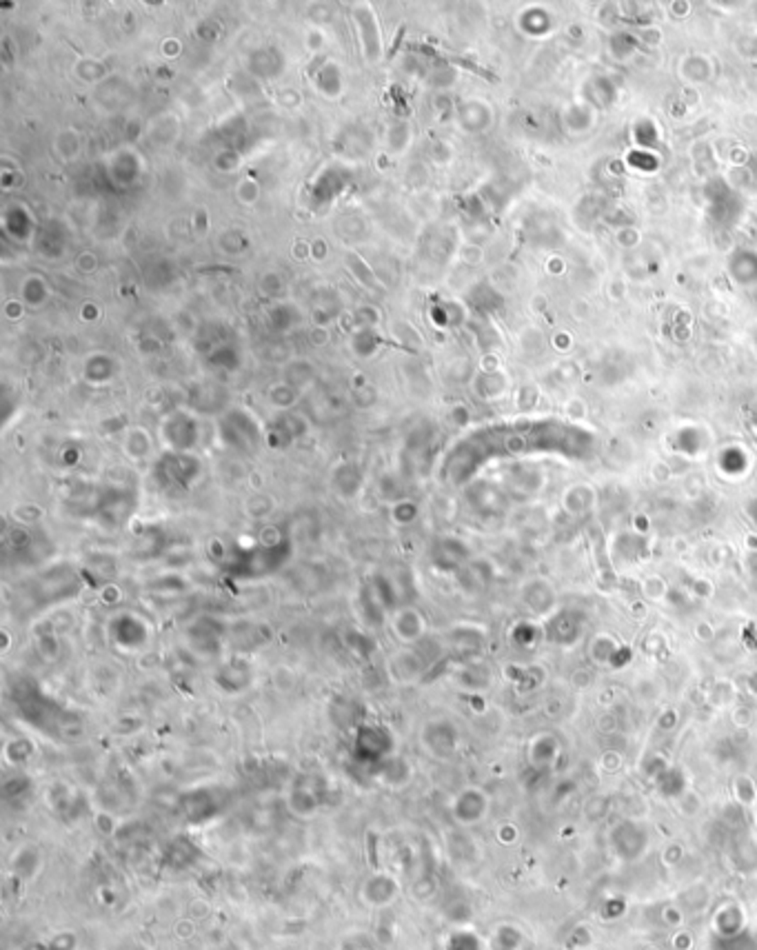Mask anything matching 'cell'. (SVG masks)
<instances>
[{
	"mask_svg": "<svg viewBox=\"0 0 757 950\" xmlns=\"http://www.w3.org/2000/svg\"><path fill=\"white\" fill-rule=\"evenodd\" d=\"M646 844H649L646 828L633 820L619 822L611 830V846L617 853V857H622V859H637L644 853Z\"/></svg>",
	"mask_w": 757,
	"mask_h": 950,
	"instance_id": "cell-1",
	"label": "cell"
},
{
	"mask_svg": "<svg viewBox=\"0 0 757 950\" xmlns=\"http://www.w3.org/2000/svg\"><path fill=\"white\" fill-rule=\"evenodd\" d=\"M453 820H456L460 826H473L478 822H482L489 813V797L486 793L478 786H469L464 791H460L453 799Z\"/></svg>",
	"mask_w": 757,
	"mask_h": 950,
	"instance_id": "cell-2",
	"label": "cell"
},
{
	"mask_svg": "<svg viewBox=\"0 0 757 950\" xmlns=\"http://www.w3.org/2000/svg\"><path fill=\"white\" fill-rule=\"evenodd\" d=\"M400 895V884L398 879L389 873H376L369 877L362 888H360V899L362 904H366L369 908H389Z\"/></svg>",
	"mask_w": 757,
	"mask_h": 950,
	"instance_id": "cell-3",
	"label": "cell"
},
{
	"mask_svg": "<svg viewBox=\"0 0 757 950\" xmlns=\"http://www.w3.org/2000/svg\"><path fill=\"white\" fill-rule=\"evenodd\" d=\"M582 630H584V615L573 609H562L549 620L546 638L553 644L571 646L582 638Z\"/></svg>",
	"mask_w": 757,
	"mask_h": 950,
	"instance_id": "cell-4",
	"label": "cell"
},
{
	"mask_svg": "<svg viewBox=\"0 0 757 950\" xmlns=\"http://www.w3.org/2000/svg\"><path fill=\"white\" fill-rule=\"evenodd\" d=\"M425 746L429 748V753L435 757H451L458 748V730L456 726H451L449 722H431L429 726H425V735H422Z\"/></svg>",
	"mask_w": 757,
	"mask_h": 950,
	"instance_id": "cell-5",
	"label": "cell"
},
{
	"mask_svg": "<svg viewBox=\"0 0 757 950\" xmlns=\"http://www.w3.org/2000/svg\"><path fill=\"white\" fill-rule=\"evenodd\" d=\"M731 864L735 866L737 873L742 875H755L757 873V837L746 832V835H737L731 844L729 851Z\"/></svg>",
	"mask_w": 757,
	"mask_h": 950,
	"instance_id": "cell-6",
	"label": "cell"
},
{
	"mask_svg": "<svg viewBox=\"0 0 757 950\" xmlns=\"http://www.w3.org/2000/svg\"><path fill=\"white\" fill-rule=\"evenodd\" d=\"M522 599H525L527 606L533 613L544 615V613H549L555 606V591H553V587L549 584V582L533 579V582H529V584L525 587Z\"/></svg>",
	"mask_w": 757,
	"mask_h": 950,
	"instance_id": "cell-7",
	"label": "cell"
},
{
	"mask_svg": "<svg viewBox=\"0 0 757 950\" xmlns=\"http://www.w3.org/2000/svg\"><path fill=\"white\" fill-rule=\"evenodd\" d=\"M739 915H744V912H742V908H739L737 904H733V902L717 908L715 917H713L717 935H722V937H739V935H742L744 917H739Z\"/></svg>",
	"mask_w": 757,
	"mask_h": 950,
	"instance_id": "cell-8",
	"label": "cell"
},
{
	"mask_svg": "<svg viewBox=\"0 0 757 950\" xmlns=\"http://www.w3.org/2000/svg\"><path fill=\"white\" fill-rule=\"evenodd\" d=\"M558 753H560V744H558V740H555L553 735H549V733H544V735H537V737L531 742V748H529L531 762H533L535 766H549V764H553L555 757H558Z\"/></svg>",
	"mask_w": 757,
	"mask_h": 950,
	"instance_id": "cell-9",
	"label": "cell"
},
{
	"mask_svg": "<svg viewBox=\"0 0 757 950\" xmlns=\"http://www.w3.org/2000/svg\"><path fill=\"white\" fill-rule=\"evenodd\" d=\"M289 808L298 818H311L320 808V802L309 788H296L289 797Z\"/></svg>",
	"mask_w": 757,
	"mask_h": 950,
	"instance_id": "cell-10",
	"label": "cell"
},
{
	"mask_svg": "<svg viewBox=\"0 0 757 950\" xmlns=\"http://www.w3.org/2000/svg\"><path fill=\"white\" fill-rule=\"evenodd\" d=\"M588 653H591L593 662H598V664H615V657L619 653V646L609 635H598V638H593Z\"/></svg>",
	"mask_w": 757,
	"mask_h": 950,
	"instance_id": "cell-11",
	"label": "cell"
},
{
	"mask_svg": "<svg viewBox=\"0 0 757 950\" xmlns=\"http://www.w3.org/2000/svg\"><path fill=\"white\" fill-rule=\"evenodd\" d=\"M733 795H735V804H739L742 808H751V806L755 808V804H757V786L748 775L735 777Z\"/></svg>",
	"mask_w": 757,
	"mask_h": 950,
	"instance_id": "cell-12",
	"label": "cell"
},
{
	"mask_svg": "<svg viewBox=\"0 0 757 950\" xmlns=\"http://www.w3.org/2000/svg\"><path fill=\"white\" fill-rule=\"evenodd\" d=\"M13 871L21 879H31L33 875H38V871H40L38 851H33V848H23L18 853V859L13 864Z\"/></svg>",
	"mask_w": 757,
	"mask_h": 950,
	"instance_id": "cell-13",
	"label": "cell"
},
{
	"mask_svg": "<svg viewBox=\"0 0 757 950\" xmlns=\"http://www.w3.org/2000/svg\"><path fill=\"white\" fill-rule=\"evenodd\" d=\"M660 920H662L664 926H668V928H673V930H680V928H684V924H686V920H688V915H686V910H684L678 902H671V904L662 906V910H660Z\"/></svg>",
	"mask_w": 757,
	"mask_h": 950,
	"instance_id": "cell-14",
	"label": "cell"
},
{
	"mask_svg": "<svg viewBox=\"0 0 757 950\" xmlns=\"http://www.w3.org/2000/svg\"><path fill=\"white\" fill-rule=\"evenodd\" d=\"M678 806H680V813H682V815H686V818H693V815H697L700 808H702V799H700V795L693 793V791H684V793L678 797Z\"/></svg>",
	"mask_w": 757,
	"mask_h": 950,
	"instance_id": "cell-15",
	"label": "cell"
},
{
	"mask_svg": "<svg viewBox=\"0 0 757 950\" xmlns=\"http://www.w3.org/2000/svg\"><path fill=\"white\" fill-rule=\"evenodd\" d=\"M693 946H695V939H693V935L688 930H684V928H680V930H675L671 935V948L673 950H693Z\"/></svg>",
	"mask_w": 757,
	"mask_h": 950,
	"instance_id": "cell-16",
	"label": "cell"
},
{
	"mask_svg": "<svg viewBox=\"0 0 757 950\" xmlns=\"http://www.w3.org/2000/svg\"><path fill=\"white\" fill-rule=\"evenodd\" d=\"M682 859H684V848L680 844H668L664 848L662 861H664V866H668V869H675V866H680Z\"/></svg>",
	"mask_w": 757,
	"mask_h": 950,
	"instance_id": "cell-17",
	"label": "cell"
},
{
	"mask_svg": "<svg viewBox=\"0 0 757 950\" xmlns=\"http://www.w3.org/2000/svg\"><path fill=\"white\" fill-rule=\"evenodd\" d=\"M644 593H646L651 599H660V597H664V595H666V584H664V579L658 577V575H651L649 579H644Z\"/></svg>",
	"mask_w": 757,
	"mask_h": 950,
	"instance_id": "cell-18",
	"label": "cell"
},
{
	"mask_svg": "<svg viewBox=\"0 0 757 950\" xmlns=\"http://www.w3.org/2000/svg\"><path fill=\"white\" fill-rule=\"evenodd\" d=\"M74 946H76L74 932H58V935H54L49 950H74Z\"/></svg>",
	"mask_w": 757,
	"mask_h": 950,
	"instance_id": "cell-19",
	"label": "cell"
},
{
	"mask_svg": "<svg viewBox=\"0 0 757 950\" xmlns=\"http://www.w3.org/2000/svg\"><path fill=\"white\" fill-rule=\"evenodd\" d=\"M748 691H751L753 695H757V671L751 673V677H748Z\"/></svg>",
	"mask_w": 757,
	"mask_h": 950,
	"instance_id": "cell-20",
	"label": "cell"
},
{
	"mask_svg": "<svg viewBox=\"0 0 757 950\" xmlns=\"http://www.w3.org/2000/svg\"><path fill=\"white\" fill-rule=\"evenodd\" d=\"M644 950H662V948H658V946H646Z\"/></svg>",
	"mask_w": 757,
	"mask_h": 950,
	"instance_id": "cell-21",
	"label": "cell"
},
{
	"mask_svg": "<svg viewBox=\"0 0 757 950\" xmlns=\"http://www.w3.org/2000/svg\"><path fill=\"white\" fill-rule=\"evenodd\" d=\"M755 815H757V804H755Z\"/></svg>",
	"mask_w": 757,
	"mask_h": 950,
	"instance_id": "cell-22",
	"label": "cell"
}]
</instances>
